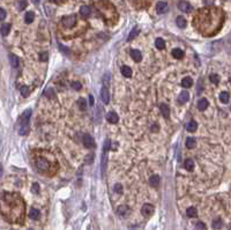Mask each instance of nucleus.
<instances>
[{
  "label": "nucleus",
  "mask_w": 231,
  "mask_h": 230,
  "mask_svg": "<svg viewBox=\"0 0 231 230\" xmlns=\"http://www.w3.org/2000/svg\"><path fill=\"white\" fill-rule=\"evenodd\" d=\"M185 168H186L187 171H192L193 168H194V162L192 161L191 159H187V160L185 161Z\"/></svg>",
  "instance_id": "obj_28"
},
{
  "label": "nucleus",
  "mask_w": 231,
  "mask_h": 230,
  "mask_svg": "<svg viewBox=\"0 0 231 230\" xmlns=\"http://www.w3.org/2000/svg\"><path fill=\"white\" fill-rule=\"evenodd\" d=\"M171 54H172V57H174L176 59H181V58L184 57V51L180 50V49H173Z\"/></svg>",
  "instance_id": "obj_15"
},
{
  "label": "nucleus",
  "mask_w": 231,
  "mask_h": 230,
  "mask_svg": "<svg viewBox=\"0 0 231 230\" xmlns=\"http://www.w3.org/2000/svg\"><path fill=\"white\" fill-rule=\"evenodd\" d=\"M40 60H47V53H42L40 54Z\"/></svg>",
  "instance_id": "obj_41"
},
{
  "label": "nucleus",
  "mask_w": 231,
  "mask_h": 230,
  "mask_svg": "<svg viewBox=\"0 0 231 230\" xmlns=\"http://www.w3.org/2000/svg\"><path fill=\"white\" fill-rule=\"evenodd\" d=\"M127 212H128V208L126 206H120V207L118 208V214H120L121 216L127 214Z\"/></svg>",
  "instance_id": "obj_35"
},
{
  "label": "nucleus",
  "mask_w": 231,
  "mask_h": 230,
  "mask_svg": "<svg viewBox=\"0 0 231 230\" xmlns=\"http://www.w3.org/2000/svg\"><path fill=\"white\" fill-rule=\"evenodd\" d=\"M30 117H31V110H26V111L23 112L21 119H20L21 126H28V123H29Z\"/></svg>",
  "instance_id": "obj_4"
},
{
  "label": "nucleus",
  "mask_w": 231,
  "mask_h": 230,
  "mask_svg": "<svg viewBox=\"0 0 231 230\" xmlns=\"http://www.w3.org/2000/svg\"><path fill=\"white\" fill-rule=\"evenodd\" d=\"M40 211L38 209H36V208H31L30 209V212H29V218L31 220H38L40 219Z\"/></svg>",
  "instance_id": "obj_14"
},
{
  "label": "nucleus",
  "mask_w": 231,
  "mask_h": 230,
  "mask_svg": "<svg viewBox=\"0 0 231 230\" xmlns=\"http://www.w3.org/2000/svg\"><path fill=\"white\" fill-rule=\"evenodd\" d=\"M155 45L158 50H163V49L165 47V43H164V40H162V38H157V40H155Z\"/></svg>",
  "instance_id": "obj_29"
},
{
  "label": "nucleus",
  "mask_w": 231,
  "mask_h": 230,
  "mask_svg": "<svg viewBox=\"0 0 231 230\" xmlns=\"http://www.w3.org/2000/svg\"><path fill=\"white\" fill-rule=\"evenodd\" d=\"M196 128H198L196 121H194V120L188 121V124H187V126H186V130H187L188 132H194V131H196Z\"/></svg>",
  "instance_id": "obj_19"
},
{
  "label": "nucleus",
  "mask_w": 231,
  "mask_h": 230,
  "mask_svg": "<svg viewBox=\"0 0 231 230\" xmlns=\"http://www.w3.org/2000/svg\"><path fill=\"white\" fill-rule=\"evenodd\" d=\"M20 92H21L23 97H27V96L29 95V92H30V90H29V88L27 86H22L21 88H20Z\"/></svg>",
  "instance_id": "obj_32"
},
{
  "label": "nucleus",
  "mask_w": 231,
  "mask_h": 230,
  "mask_svg": "<svg viewBox=\"0 0 231 230\" xmlns=\"http://www.w3.org/2000/svg\"><path fill=\"white\" fill-rule=\"evenodd\" d=\"M33 192H38V184L33 185Z\"/></svg>",
  "instance_id": "obj_42"
},
{
  "label": "nucleus",
  "mask_w": 231,
  "mask_h": 230,
  "mask_svg": "<svg viewBox=\"0 0 231 230\" xmlns=\"http://www.w3.org/2000/svg\"><path fill=\"white\" fill-rule=\"evenodd\" d=\"M138 34H139V29H138V27H134V28H133V30L131 31V34L128 35V38H127V40H133V38H134V37H135V36H136Z\"/></svg>",
  "instance_id": "obj_31"
},
{
  "label": "nucleus",
  "mask_w": 231,
  "mask_h": 230,
  "mask_svg": "<svg viewBox=\"0 0 231 230\" xmlns=\"http://www.w3.org/2000/svg\"><path fill=\"white\" fill-rule=\"evenodd\" d=\"M156 11L158 14H163L167 11V4L165 1H158L156 4Z\"/></svg>",
  "instance_id": "obj_8"
},
{
  "label": "nucleus",
  "mask_w": 231,
  "mask_h": 230,
  "mask_svg": "<svg viewBox=\"0 0 231 230\" xmlns=\"http://www.w3.org/2000/svg\"><path fill=\"white\" fill-rule=\"evenodd\" d=\"M160 182H161V179H160L158 176H151L149 178V184L151 185V186H154V187L158 186V185H160Z\"/></svg>",
  "instance_id": "obj_20"
},
{
  "label": "nucleus",
  "mask_w": 231,
  "mask_h": 230,
  "mask_svg": "<svg viewBox=\"0 0 231 230\" xmlns=\"http://www.w3.org/2000/svg\"><path fill=\"white\" fill-rule=\"evenodd\" d=\"M229 98H230V96H229V94H228L226 92H223L219 94V101H221L222 103L226 104L228 102H229Z\"/></svg>",
  "instance_id": "obj_26"
},
{
  "label": "nucleus",
  "mask_w": 231,
  "mask_h": 230,
  "mask_svg": "<svg viewBox=\"0 0 231 230\" xmlns=\"http://www.w3.org/2000/svg\"><path fill=\"white\" fill-rule=\"evenodd\" d=\"M209 80H210V82H213L214 85H217L219 82V76L216 74H212L209 76Z\"/></svg>",
  "instance_id": "obj_34"
},
{
  "label": "nucleus",
  "mask_w": 231,
  "mask_h": 230,
  "mask_svg": "<svg viewBox=\"0 0 231 230\" xmlns=\"http://www.w3.org/2000/svg\"><path fill=\"white\" fill-rule=\"evenodd\" d=\"M195 227H196V229H206V228H207L206 225H205V223H202V222H198Z\"/></svg>",
  "instance_id": "obj_39"
},
{
  "label": "nucleus",
  "mask_w": 231,
  "mask_h": 230,
  "mask_svg": "<svg viewBox=\"0 0 231 230\" xmlns=\"http://www.w3.org/2000/svg\"><path fill=\"white\" fill-rule=\"evenodd\" d=\"M89 103H90V105H94V96L92 95L89 96Z\"/></svg>",
  "instance_id": "obj_43"
},
{
  "label": "nucleus",
  "mask_w": 231,
  "mask_h": 230,
  "mask_svg": "<svg viewBox=\"0 0 231 230\" xmlns=\"http://www.w3.org/2000/svg\"><path fill=\"white\" fill-rule=\"evenodd\" d=\"M78 104H79V108H80L82 111H84V110L87 109V103L84 98H80V99L78 101Z\"/></svg>",
  "instance_id": "obj_30"
},
{
  "label": "nucleus",
  "mask_w": 231,
  "mask_h": 230,
  "mask_svg": "<svg viewBox=\"0 0 231 230\" xmlns=\"http://www.w3.org/2000/svg\"><path fill=\"white\" fill-rule=\"evenodd\" d=\"M188 99H190V94L187 92H181L179 94V96H178L179 103H186Z\"/></svg>",
  "instance_id": "obj_10"
},
{
  "label": "nucleus",
  "mask_w": 231,
  "mask_h": 230,
  "mask_svg": "<svg viewBox=\"0 0 231 230\" xmlns=\"http://www.w3.org/2000/svg\"><path fill=\"white\" fill-rule=\"evenodd\" d=\"M154 211H155V208L150 204H146V205H143V207L141 208V213L143 214L144 216H150L154 213Z\"/></svg>",
  "instance_id": "obj_5"
},
{
  "label": "nucleus",
  "mask_w": 231,
  "mask_h": 230,
  "mask_svg": "<svg viewBox=\"0 0 231 230\" xmlns=\"http://www.w3.org/2000/svg\"><path fill=\"white\" fill-rule=\"evenodd\" d=\"M50 1H53V2H57V4H60L63 0H50Z\"/></svg>",
  "instance_id": "obj_45"
},
{
  "label": "nucleus",
  "mask_w": 231,
  "mask_h": 230,
  "mask_svg": "<svg viewBox=\"0 0 231 230\" xmlns=\"http://www.w3.org/2000/svg\"><path fill=\"white\" fill-rule=\"evenodd\" d=\"M9 61H11V65L14 68H16L19 66V58L15 54H9Z\"/></svg>",
  "instance_id": "obj_25"
},
{
  "label": "nucleus",
  "mask_w": 231,
  "mask_h": 230,
  "mask_svg": "<svg viewBox=\"0 0 231 230\" xmlns=\"http://www.w3.org/2000/svg\"><path fill=\"white\" fill-rule=\"evenodd\" d=\"M115 192L116 193H119V194H122V186L120 184H116L115 185Z\"/></svg>",
  "instance_id": "obj_36"
},
{
  "label": "nucleus",
  "mask_w": 231,
  "mask_h": 230,
  "mask_svg": "<svg viewBox=\"0 0 231 230\" xmlns=\"http://www.w3.org/2000/svg\"><path fill=\"white\" fill-rule=\"evenodd\" d=\"M176 22H177V26H178L179 28H185V27H186V24H187V22H186V19L183 17V16L177 17Z\"/></svg>",
  "instance_id": "obj_24"
},
{
  "label": "nucleus",
  "mask_w": 231,
  "mask_h": 230,
  "mask_svg": "<svg viewBox=\"0 0 231 230\" xmlns=\"http://www.w3.org/2000/svg\"><path fill=\"white\" fill-rule=\"evenodd\" d=\"M34 19H35L34 12H27V13H26V15H24V21H26V23H31L34 21Z\"/></svg>",
  "instance_id": "obj_21"
},
{
  "label": "nucleus",
  "mask_w": 231,
  "mask_h": 230,
  "mask_svg": "<svg viewBox=\"0 0 231 230\" xmlns=\"http://www.w3.org/2000/svg\"><path fill=\"white\" fill-rule=\"evenodd\" d=\"M195 139H193V138H188L187 140H186V147L188 148V149H193L194 147H195Z\"/></svg>",
  "instance_id": "obj_27"
},
{
  "label": "nucleus",
  "mask_w": 231,
  "mask_h": 230,
  "mask_svg": "<svg viewBox=\"0 0 231 230\" xmlns=\"http://www.w3.org/2000/svg\"><path fill=\"white\" fill-rule=\"evenodd\" d=\"M2 176V166H1V163H0V177Z\"/></svg>",
  "instance_id": "obj_44"
},
{
  "label": "nucleus",
  "mask_w": 231,
  "mask_h": 230,
  "mask_svg": "<svg viewBox=\"0 0 231 230\" xmlns=\"http://www.w3.org/2000/svg\"><path fill=\"white\" fill-rule=\"evenodd\" d=\"M5 17H6V12L4 11L2 8H0V21H1V20H4Z\"/></svg>",
  "instance_id": "obj_40"
},
{
  "label": "nucleus",
  "mask_w": 231,
  "mask_h": 230,
  "mask_svg": "<svg viewBox=\"0 0 231 230\" xmlns=\"http://www.w3.org/2000/svg\"><path fill=\"white\" fill-rule=\"evenodd\" d=\"M208 108V101L206 98H201L199 102H198V109L203 111V110H206Z\"/></svg>",
  "instance_id": "obj_16"
},
{
  "label": "nucleus",
  "mask_w": 231,
  "mask_h": 230,
  "mask_svg": "<svg viewBox=\"0 0 231 230\" xmlns=\"http://www.w3.org/2000/svg\"><path fill=\"white\" fill-rule=\"evenodd\" d=\"M33 1H34V4H38L40 2V0H33Z\"/></svg>",
  "instance_id": "obj_46"
},
{
  "label": "nucleus",
  "mask_w": 231,
  "mask_h": 230,
  "mask_svg": "<svg viewBox=\"0 0 231 230\" xmlns=\"http://www.w3.org/2000/svg\"><path fill=\"white\" fill-rule=\"evenodd\" d=\"M192 85H193V81H192V79L191 78H184L183 80H181V86L184 87V88H190V87H192Z\"/></svg>",
  "instance_id": "obj_23"
},
{
  "label": "nucleus",
  "mask_w": 231,
  "mask_h": 230,
  "mask_svg": "<svg viewBox=\"0 0 231 230\" xmlns=\"http://www.w3.org/2000/svg\"><path fill=\"white\" fill-rule=\"evenodd\" d=\"M178 9L181 12H185V13H190V12L192 11V6H191L187 1L181 0V1L178 2Z\"/></svg>",
  "instance_id": "obj_6"
},
{
  "label": "nucleus",
  "mask_w": 231,
  "mask_h": 230,
  "mask_svg": "<svg viewBox=\"0 0 231 230\" xmlns=\"http://www.w3.org/2000/svg\"><path fill=\"white\" fill-rule=\"evenodd\" d=\"M11 31V24L9 23H4L1 27H0V33L2 36H7Z\"/></svg>",
  "instance_id": "obj_11"
},
{
  "label": "nucleus",
  "mask_w": 231,
  "mask_h": 230,
  "mask_svg": "<svg viewBox=\"0 0 231 230\" xmlns=\"http://www.w3.org/2000/svg\"><path fill=\"white\" fill-rule=\"evenodd\" d=\"M101 98H102V101H103L104 104H109L110 94H109V89H108L105 86L101 89Z\"/></svg>",
  "instance_id": "obj_7"
},
{
  "label": "nucleus",
  "mask_w": 231,
  "mask_h": 230,
  "mask_svg": "<svg viewBox=\"0 0 231 230\" xmlns=\"http://www.w3.org/2000/svg\"><path fill=\"white\" fill-rule=\"evenodd\" d=\"M72 88L75 89V90H80L81 89V83L80 82H73V83H72Z\"/></svg>",
  "instance_id": "obj_38"
},
{
  "label": "nucleus",
  "mask_w": 231,
  "mask_h": 230,
  "mask_svg": "<svg viewBox=\"0 0 231 230\" xmlns=\"http://www.w3.org/2000/svg\"><path fill=\"white\" fill-rule=\"evenodd\" d=\"M80 14H81V16L88 17L89 15H90V8H89L88 6H81Z\"/></svg>",
  "instance_id": "obj_18"
},
{
  "label": "nucleus",
  "mask_w": 231,
  "mask_h": 230,
  "mask_svg": "<svg viewBox=\"0 0 231 230\" xmlns=\"http://www.w3.org/2000/svg\"><path fill=\"white\" fill-rule=\"evenodd\" d=\"M106 119L108 121H110L111 124H116V123H118V115L113 112V111H111V112H108L106 113Z\"/></svg>",
  "instance_id": "obj_9"
},
{
  "label": "nucleus",
  "mask_w": 231,
  "mask_h": 230,
  "mask_svg": "<svg viewBox=\"0 0 231 230\" xmlns=\"http://www.w3.org/2000/svg\"><path fill=\"white\" fill-rule=\"evenodd\" d=\"M160 109H161L162 115L164 116L165 118H169V115H170V108H169V105L165 103H162L161 106H160Z\"/></svg>",
  "instance_id": "obj_12"
},
{
  "label": "nucleus",
  "mask_w": 231,
  "mask_h": 230,
  "mask_svg": "<svg viewBox=\"0 0 231 230\" xmlns=\"http://www.w3.org/2000/svg\"><path fill=\"white\" fill-rule=\"evenodd\" d=\"M121 74L124 75L125 78H131L132 76V69L128 66H122L121 67Z\"/></svg>",
  "instance_id": "obj_17"
},
{
  "label": "nucleus",
  "mask_w": 231,
  "mask_h": 230,
  "mask_svg": "<svg viewBox=\"0 0 231 230\" xmlns=\"http://www.w3.org/2000/svg\"><path fill=\"white\" fill-rule=\"evenodd\" d=\"M82 142H83L86 148H92V147H95V141H94L91 135H89V134H84V135H83Z\"/></svg>",
  "instance_id": "obj_3"
},
{
  "label": "nucleus",
  "mask_w": 231,
  "mask_h": 230,
  "mask_svg": "<svg viewBox=\"0 0 231 230\" xmlns=\"http://www.w3.org/2000/svg\"><path fill=\"white\" fill-rule=\"evenodd\" d=\"M37 168L40 171H47L50 169V162L47 161V159L45 157H38L37 161H36Z\"/></svg>",
  "instance_id": "obj_2"
},
{
  "label": "nucleus",
  "mask_w": 231,
  "mask_h": 230,
  "mask_svg": "<svg viewBox=\"0 0 231 230\" xmlns=\"http://www.w3.org/2000/svg\"><path fill=\"white\" fill-rule=\"evenodd\" d=\"M186 214H187V216H190V218H196V216H198V211H196L195 207H188L187 211H186Z\"/></svg>",
  "instance_id": "obj_22"
},
{
  "label": "nucleus",
  "mask_w": 231,
  "mask_h": 230,
  "mask_svg": "<svg viewBox=\"0 0 231 230\" xmlns=\"http://www.w3.org/2000/svg\"><path fill=\"white\" fill-rule=\"evenodd\" d=\"M26 7H27V1H26V0L20 1V4H19V8H20V11H23Z\"/></svg>",
  "instance_id": "obj_37"
},
{
  "label": "nucleus",
  "mask_w": 231,
  "mask_h": 230,
  "mask_svg": "<svg viewBox=\"0 0 231 230\" xmlns=\"http://www.w3.org/2000/svg\"><path fill=\"white\" fill-rule=\"evenodd\" d=\"M222 227V221L221 219H215L213 221V228L214 229H219Z\"/></svg>",
  "instance_id": "obj_33"
},
{
  "label": "nucleus",
  "mask_w": 231,
  "mask_h": 230,
  "mask_svg": "<svg viewBox=\"0 0 231 230\" xmlns=\"http://www.w3.org/2000/svg\"><path fill=\"white\" fill-rule=\"evenodd\" d=\"M131 57L133 58V60H135V61H141V59H142V54H141V52L139 51V50H132L131 51Z\"/></svg>",
  "instance_id": "obj_13"
},
{
  "label": "nucleus",
  "mask_w": 231,
  "mask_h": 230,
  "mask_svg": "<svg viewBox=\"0 0 231 230\" xmlns=\"http://www.w3.org/2000/svg\"><path fill=\"white\" fill-rule=\"evenodd\" d=\"M75 23H76V16H75L74 14L64 16L63 19H61V24H63V27H65V28H67V29H71L72 27H74Z\"/></svg>",
  "instance_id": "obj_1"
}]
</instances>
